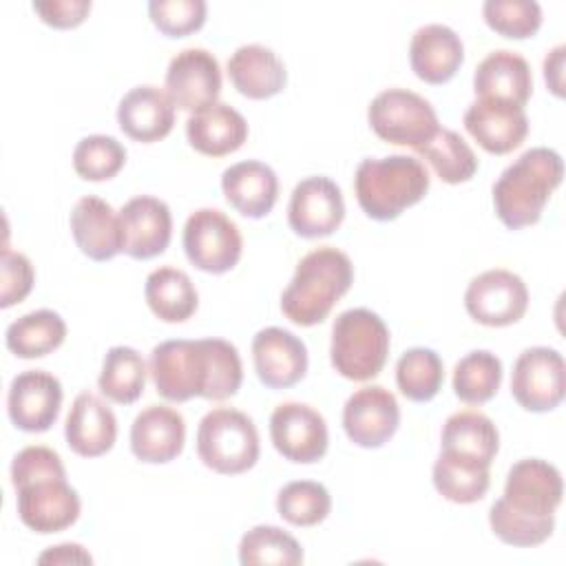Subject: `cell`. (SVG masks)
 <instances>
[{"mask_svg": "<svg viewBox=\"0 0 566 566\" xmlns=\"http://www.w3.org/2000/svg\"><path fill=\"white\" fill-rule=\"evenodd\" d=\"M564 164L553 148H531L502 170L493 184V208L509 230L539 221L553 190L562 184Z\"/></svg>", "mask_w": 566, "mask_h": 566, "instance_id": "obj_1", "label": "cell"}, {"mask_svg": "<svg viewBox=\"0 0 566 566\" xmlns=\"http://www.w3.org/2000/svg\"><path fill=\"white\" fill-rule=\"evenodd\" d=\"M354 281L349 256L332 245L307 252L281 294V312L294 325L312 327L327 318L332 307L345 296Z\"/></svg>", "mask_w": 566, "mask_h": 566, "instance_id": "obj_2", "label": "cell"}, {"mask_svg": "<svg viewBox=\"0 0 566 566\" xmlns=\"http://www.w3.org/2000/svg\"><path fill=\"white\" fill-rule=\"evenodd\" d=\"M424 164L409 155L365 157L354 175V190L363 212L376 221H391L429 190Z\"/></svg>", "mask_w": 566, "mask_h": 566, "instance_id": "obj_3", "label": "cell"}, {"mask_svg": "<svg viewBox=\"0 0 566 566\" xmlns=\"http://www.w3.org/2000/svg\"><path fill=\"white\" fill-rule=\"evenodd\" d=\"M389 356L385 321L365 307L345 310L332 325V367L347 380L365 382L378 376Z\"/></svg>", "mask_w": 566, "mask_h": 566, "instance_id": "obj_4", "label": "cell"}, {"mask_svg": "<svg viewBox=\"0 0 566 566\" xmlns=\"http://www.w3.org/2000/svg\"><path fill=\"white\" fill-rule=\"evenodd\" d=\"M197 453L208 469L221 475L252 469L259 460V433L252 418L230 407L208 411L197 427Z\"/></svg>", "mask_w": 566, "mask_h": 566, "instance_id": "obj_5", "label": "cell"}, {"mask_svg": "<svg viewBox=\"0 0 566 566\" xmlns=\"http://www.w3.org/2000/svg\"><path fill=\"white\" fill-rule=\"evenodd\" d=\"M150 376L161 398L186 402L195 396L206 398L212 382L210 338L164 340L150 352Z\"/></svg>", "mask_w": 566, "mask_h": 566, "instance_id": "obj_6", "label": "cell"}, {"mask_svg": "<svg viewBox=\"0 0 566 566\" xmlns=\"http://www.w3.org/2000/svg\"><path fill=\"white\" fill-rule=\"evenodd\" d=\"M367 122L382 142L413 150L427 144L440 128L431 102L407 88L378 93L367 108Z\"/></svg>", "mask_w": 566, "mask_h": 566, "instance_id": "obj_7", "label": "cell"}, {"mask_svg": "<svg viewBox=\"0 0 566 566\" xmlns=\"http://www.w3.org/2000/svg\"><path fill=\"white\" fill-rule=\"evenodd\" d=\"M184 252L197 270L223 274L239 263L243 239L237 223L221 210L199 208L184 226Z\"/></svg>", "mask_w": 566, "mask_h": 566, "instance_id": "obj_8", "label": "cell"}, {"mask_svg": "<svg viewBox=\"0 0 566 566\" xmlns=\"http://www.w3.org/2000/svg\"><path fill=\"white\" fill-rule=\"evenodd\" d=\"M566 371L564 358L553 347L524 349L511 374V394L515 402L533 413L555 409L564 400Z\"/></svg>", "mask_w": 566, "mask_h": 566, "instance_id": "obj_9", "label": "cell"}, {"mask_svg": "<svg viewBox=\"0 0 566 566\" xmlns=\"http://www.w3.org/2000/svg\"><path fill=\"white\" fill-rule=\"evenodd\" d=\"M464 307L480 325H513L528 307V290L526 283L509 270H486L471 279L464 292Z\"/></svg>", "mask_w": 566, "mask_h": 566, "instance_id": "obj_10", "label": "cell"}, {"mask_svg": "<svg viewBox=\"0 0 566 566\" xmlns=\"http://www.w3.org/2000/svg\"><path fill=\"white\" fill-rule=\"evenodd\" d=\"M15 509L20 522L40 533H60L80 517L82 502L66 478H42L15 489Z\"/></svg>", "mask_w": 566, "mask_h": 566, "instance_id": "obj_11", "label": "cell"}, {"mask_svg": "<svg viewBox=\"0 0 566 566\" xmlns=\"http://www.w3.org/2000/svg\"><path fill=\"white\" fill-rule=\"evenodd\" d=\"M270 438L274 449L296 464L318 462L329 442L325 418L303 402H281L272 411Z\"/></svg>", "mask_w": 566, "mask_h": 566, "instance_id": "obj_12", "label": "cell"}, {"mask_svg": "<svg viewBox=\"0 0 566 566\" xmlns=\"http://www.w3.org/2000/svg\"><path fill=\"white\" fill-rule=\"evenodd\" d=\"M562 473L555 464L539 458H524L509 469L500 500L517 513L553 517L562 504Z\"/></svg>", "mask_w": 566, "mask_h": 566, "instance_id": "obj_13", "label": "cell"}, {"mask_svg": "<svg viewBox=\"0 0 566 566\" xmlns=\"http://www.w3.org/2000/svg\"><path fill=\"white\" fill-rule=\"evenodd\" d=\"M62 396V385L53 374L44 369H27L9 385V420L27 433L49 431L60 416Z\"/></svg>", "mask_w": 566, "mask_h": 566, "instance_id": "obj_14", "label": "cell"}, {"mask_svg": "<svg viewBox=\"0 0 566 566\" xmlns=\"http://www.w3.org/2000/svg\"><path fill=\"white\" fill-rule=\"evenodd\" d=\"M345 219V201L340 188L329 177H307L292 190L287 206V223L303 239L327 237Z\"/></svg>", "mask_w": 566, "mask_h": 566, "instance_id": "obj_15", "label": "cell"}, {"mask_svg": "<svg viewBox=\"0 0 566 566\" xmlns=\"http://www.w3.org/2000/svg\"><path fill=\"white\" fill-rule=\"evenodd\" d=\"M398 424V400L389 389L380 385L354 391L343 407V429L347 438L363 449H378L389 442Z\"/></svg>", "mask_w": 566, "mask_h": 566, "instance_id": "obj_16", "label": "cell"}, {"mask_svg": "<svg viewBox=\"0 0 566 566\" xmlns=\"http://www.w3.org/2000/svg\"><path fill=\"white\" fill-rule=\"evenodd\" d=\"M166 93L181 111L197 113L217 102L221 93V69L206 49L179 51L166 69Z\"/></svg>", "mask_w": 566, "mask_h": 566, "instance_id": "obj_17", "label": "cell"}, {"mask_svg": "<svg viewBox=\"0 0 566 566\" xmlns=\"http://www.w3.org/2000/svg\"><path fill=\"white\" fill-rule=\"evenodd\" d=\"M462 122L467 133L491 155H506L520 148L528 135L524 108L504 99L478 97L464 111Z\"/></svg>", "mask_w": 566, "mask_h": 566, "instance_id": "obj_18", "label": "cell"}, {"mask_svg": "<svg viewBox=\"0 0 566 566\" xmlns=\"http://www.w3.org/2000/svg\"><path fill=\"white\" fill-rule=\"evenodd\" d=\"M252 360L265 387L287 389L307 371V347L283 327H263L252 338Z\"/></svg>", "mask_w": 566, "mask_h": 566, "instance_id": "obj_19", "label": "cell"}, {"mask_svg": "<svg viewBox=\"0 0 566 566\" xmlns=\"http://www.w3.org/2000/svg\"><path fill=\"white\" fill-rule=\"evenodd\" d=\"M124 230V252L130 259L148 261L161 254L172 237V214L166 201L139 195L119 210Z\"/></svg>", "mask_w": 566, "mask_h": 566, "instance_id": "obj_20", "label": "cell"}, {"mask_svg": "<svg viewBox=\"0 0 566 566\" xmlns=\"http://www.w3.org/2000/svg\"><path fill=\"white\" fill-rule=\"evenodd\" d=\"M71 234L82 254L91 261H111L124 252V230L119 212L99 197H82L69 217Z\"/></svg>", "mask_w": 566, "mask_h": 566, "instance_id": "obj_21", "label": "cell"}, {"mask_svg": "<svg viewBox=\"0 0 566 566\" xmlns=\"http://www.w3.org/2000/svg\"><path fill=\"white\" fill-rule=\"evenodd\" d=\"M184 416L166 405H150L130 424V451L148 464H166L184 451Z\"/></svg>", "mask_w": 566, "mask_h": 566, "instance_id": "obj_22", "label": "cell"}, {"mask_svg": "<svg viewBox=\"0 0 566 566\" xmlns=\"http://www.w3.org/2000/svg\"><path fill=\"white\" fill-rule=\"evenodd\" d=\"M64 438L73 453L82 458H99L115 444L117 418L99 396L82 391L75 396L66 416Z\"/></svg>", "mask_w": 566, "mask_h": 566, "instance_id": "obj_23", "label": "cell"}, {"mask_svg": "<svg viewBox=\"0 0 566 566\" xmlns=\"http://www.w3.org/2000/svg\"><path fill=\"white\" fill-rule=\"evenodd\" d=\"M117 124L135 142H159L175 126V104L159 86H135L119 99Z\"/></svg>", "mask_w": 566, "mask_h": 566, "instance_id": "obj_24", "label": "cell"}, {"mask_svg": "<svg viewBox=\"0 0 566 566\" xmlns=\"http://www.w3.org/2000/svg\"><path fill=\"white\" fill-rule=\"evenodd\" d=\"M464 60L460 35L447 24H424L411 35L409 64L427 84L449 82Z\"/></svg>", "mask_w": 566, "mask_h": 566, "instance_id": "obj_25", "label": "cell"}, {"mask_svg": "<svg viewBox=\"0 0 566 566\" xmlns=\"http://www.w3.org/2000/svg\"><path fill=\"white\" fill-rule=\"evenodd\" d=\"M226 201L248 219H261L272 212L279 197L276 172L256 159L232 164L221 175Z\"/></svg>", "mask_w": 566, "mask_h": 566, "instance_id": "obj_26", "label": "cell"}, {"mask_svg": "<svg viewBox=\"0 0 566 566\" xmlns=\"http://www.w3.org/2000/svg\"><path fill=\"white\" fill-rule=\"evenodd\" d=\"M186 137L197 153L223 157L243 146L248 139V122L237 108L214 102L188 117Z\"/></svg>", "mask_w": 566, "mask_h": 566, "instance_id": "obj_27", "label": "cell"}, {"mask_svg": "<svg viewBox=\"0 0 566 566\" xmlns=\"http://www.w3.org/2000/svg\"><path fill=\"white\" fill-rule=\"evenodd\" d=\"M228 75L234 88L248 99H268L287 84L285 64L263 44H243L228 60Z\"/></svg>", "mask_w": 566, "mask_h": 566, "instance_id": "obj_28", "label": "cell"}, {"mask_svg": "<svg viewBox=\"0 0 566 566\" xmlns=\"http://www.w3.org/2000/svg\"><path fill=\"white\" fill-rule=\"evenodd\" d=\"M473 91L478 97L504 99L524 108L533 93L531 66L515 51H491L473 73Z\"/></svg>", "mask_w": 566, "mask_h": 566, "instance_id": "obj_29", "label": "cell"}, {"mask_svg": "<svg viewBox=\"0 0 566 566\" xmlns=\"http://www.w3.org/2000/svg\"><path fill=\"white\" fill-rule=\"evenodd\" d=\"M431 480L436 491L455 504H473L482 500L491 484L489 464L447 449H442L433 462Z\"/></svg>", "mask_w": 566, "mask_h": 566, "instance_id": "obj_30", "label": "cell"}, {"mask_svg": "<svg viewBox=\"0 0 566 566\" xmlns=\"http://www.w3.org/2000/svg\"><path fill=\"white\" fill-rule=\"evenodd\" d=\"M144 296L150 312L164 323H184L199 305V294L190 276L170 265L157 268L146 276Z\"/></svg>", "mask_w": 566, "mask_h": 566, "instance_id": "obj_31", "label": "cell"}, {"mask_svg": "<svg viewBox=\"0 0 566 566\" xmlns=\"http://www.w3.org/2000/svg\"><path fill=\"white\" fill-rule=\"evenodd\" d=\"M440 447L469 458H475L491 467L497 449L500 433L493 420L480 411H455L447 418L440 436Z\"/></svg>", "mask_w": 566, "mask_h": 566, "instance_id": "obj_32", "label": "cell"}, {"mask_svg": "<svg viewBox=\"0 0 566 566\" xmlns=\"http://www.w3.org/2000/svg\"><path fill=\"white\" fill-rule=\"evenodd\" d=\"M66 338V323L53 310H35L7 327V349L18 358H42Z\"/></svg>", "mask_w": 566, "mask_h": 566, "instance_id": "obj_33", "label": "cell"}, {"mask_svg": "<svg viewBox=\"0 0 566 566\" xmlns=\"http://www.w3.org/2000/svg\"><path fill=\"white\" fill-rule=\"evenodd\" d=\"M102 396L117 405H133L146 387V363L142 354L126 345H115L106 352L97 378Z\"/></svg>", "mask_w": 566, "mask_h": 566, "instance_id": "obj_34", "label": "cell"}, {"mask_svg": "<svg viewBox=\"0 0 566 566\" xmlns=\"http://www.w3.org/2000/svg\"><path fill=\"white\" fill-rule=\"evenodd\" d=\"M424 157L436 175L447 184H464L478 170V157L464 137L451 128H438V133L416 148Z\"/></svg>", "mask_w": 566, "mask_h": 566, "instance_id": "obj_35", "label": "cell"}, {"mask_svg": "<svg viewBox=\"0 0 566 566\" xmlns=\"http://www.w3.org/2000/svg\"><path fill=\"white\" fill-rule=\"evenodd\" d=\"M502 385V360L486 352L475 349L462 356L453 369V391L467 405H482L491 400Z\"/></svg>", "mask_w": 566, "mask_h": 566, "instance_id": "obj_36", "label": "cell"}, {"mask_svg": "<svg viewBox=\"0 0 566 566\" xmlns=\"http://www.w3.org/2000/svg\"><path fill=\"white\" fill-rule=\"evenodd\" d=\"M444 382L440 356L429 347H411L396 363V385L411 402H429Z\"/></svg>", "mask_w": 566, "mask_h": 566, "instance_id": "obj_37", "label": "cell"}, {"mask_svg": "<svg viewBox=\"0 0 566 566\" xmlns=\"http://www.w3.org/2000/svg\"><path fill=\"white\" fill-rule=\"evenodd\" d=\"M239 562L243 566H296L303 562V548L283 528L261 524L241 537Z\"/></svg>", "mask_w": 566, "mask_h": 566, "instance_id": "obj_38", "label": "cell"}, {"mask_svg": "<svg viewBox=\"0 0 566 566\" xmlns=\"http://www.w3.org/2000/svg\"><path fill=\"white\" fill-rule=\"evenodd\" d=\"M276 511L292 526H316L329 515L332 495L314 480L287 482L276 495Z\"/></svg>", "mask_w": 566, "mask_h": 566, "instance_id": "obj_39", "label": "cell"}, {"mask_svg": "<svg viewBox=\"0 0 566 566\" xmlns=\"http://www.w3.org/2000/svg\"><path fill=\"white\" fill-rule=\"evenodd\" d=\"M126 164V148L111 135L82 137L73 150V168L86 181L113 179Z\"/></svg>", "mask_w": 566, "mask_h": 566, "instance_id": "obj_40", "label": "cell"}, {"mask_svg": "<svg viewBox=\"0 0 566 566\" xmlns=\"http://www.w3.org/2000/svg\"><path fill=\"white\" fill-rule=\"evenodd\" d=\"M489 524H491V531L504 544L531 548V546L546 542L553 535L555 515L553 517H531V515L509 509L502 500H495L489 511Z\"/></svg>", "mask_w": 566, "mask_h": 566, "instance_id": "obj_41", "label": "cell"}, {"mask_svg": "<svg viewBox=\"0 0 566 566\" xmlns=\"http://www.w3.org/2000/svg\"><path fill=\"white\" fill-rule=\"evenodd\" d=\"M482 15L495 33L511 40L533 38L542 27V7L535 0H486Z\"/></svg>", "mask_w": 566, "mask_h": 566, "instance_id": "obj_42", "label": "cell"}, {"mask_svg": "<svg viewBox=\"0 0 566 566\" xmlns=\"http://www.w3.org/2000/svg\"><path fill=\"white\" fill-rule=\"evenodd\" d=\"M203 0H150L148 15L153 24L168 38H184L199 31L206 22Z\"/></svg>", "mask_w": 566, "mask_h": 566, "instance_id": "obj_43", "label": "cell"}, {"mask_svg": "<svg viewBox=\"0 0 566 566\" xmlns=\"http://www.w3.org/2000/svg\"><path fill=\"white\" fill-rule=\"evenodd\" d=\"M42 478H66L62 458L53 449L42 444H31L13 455V462H11L13 489Z\"/></svg>", "mask_w": 566, "mask_h": 566, "instance_id": "obj_44", "label": "cell"}, {"mask_svg": "<svg viewBox=\"0 0 566 566\" xmlns=\"http://www.w3.org/2000/svg\"><path fill=\"white\" fill-rule=\"evenodd\" d=\"M35 272L31 261L22 252L2 248L0 256V307L7 310L29 296L33 290Z\"/></svg>", "mask_w": 566, "mask_h": 566, "instance_id": "obj_45", "label": "cell"}, {"mask_svg": "<svg viewBox=\"0 0 566 566\" xmlns=\"http://www.w3.org/2000/svg\"><path fill=\"white\" fill-rule=\"evenodd\" d=\"M40 20L53 29H73L91 13V0H46L33 2Z\"/></svg>", "mask_w": 566, "mask_h": 566, "instance_id": "obj_46", "label": "cell"}, {"mask_svg": "<svg viewBox=\"0 0 566 566\" xmlns=\"http://www.w3.org/2000/svg\"><path fill=\"white\" fill-rule=\"evenodd\" d=\"M38 564H93L91 553L80 544H57L38 555Z\"/></svg>", "mask_w": 566, "mask_h": 566, "instance_id": "obj_47", "label": "cell"}, {"mask_svg": "<svg viewBox=\"0 0 566 566\" xmlns=\"http://www.w3.org/2000/svg\"><path fill=\"white\" fill-rule=\"evenodd\" d=\"M564 53H566V46L559 44L544 57V80H546L548 88L553 91V95H557V97H564V77H562Z\"/></svg>", "mask_w": 566, "mask_h": 566, "instance_id": "obj_48", "label": "cell"}]
</instances>
